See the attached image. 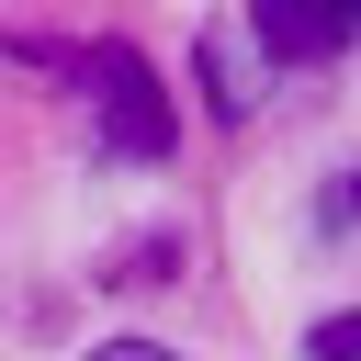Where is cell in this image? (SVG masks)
I'll return each mask as SVG.
<instances>
[{
    "instance_id": "cell-1",
    "label": "cell",
    "mask_w": 361,
    "mask_h": 361,
    "mask_svg": "<svg viewBox=\"0 0 361 361\" xmlns=\"http://www.w3.org/2000/svg\"><path fill=\"white\" fill-rule=\"evenodd\" d=\"M56 79H79V102H90V124L124 147V158H169L180 147V113H169V90H158V68L135 56V45H34Z\"/></svg>"
},
{
    "instance_id": "cell-2",
    "label": "cell",
    "mask_w": 361,
    "mask_h": 361,
    "mask_svg": "<svg viewBox=\"0 0 361 361\" xmlns=\"http://www.w3.org/2000/svg\"><path fill=\"white\" fill-rule=\"evenodd\" d=\"M248 23H259V45L282 68H316V56H338L361 34V0H248Z\"/></svg>"
},
{
    "instance_id": "cell-3",
    "label": "cell",
    "mask_w": 361,
    "mask_h": 361,
    "mask_svg": "<svg viewBox=\"0 0 361 361\" xmlns=\"http://www.w3.org/2000/svg\"><path fill=\"white\" fill-rule=\"evenodd\" d=\"M305 361H361V305L316 316V327H305Z\"/></svg>"
},
{
    "instance_id": "cell-4",
    "label": "cell",
    "mask_w": 361,
    "mask_h": 361,
    "mask_svg": "<svg viewBox=\"0 0 361 361\" xmlns=\"http://www.w3.org/2000/svg\"><path fill=\"white\" fill-rule=\"evenodd\" d=\"M79 361H180V350H158V338H102V350H79Z\"/></svg>"
},
{
    "instance_id": "cell-5",
    "label": "cell",
    "mask_w": 361,
    "mask_h": 361,
    "mask_svg": "<svg viewBox=\"0 0 361 361\" xmlns=\"http://www.w3.org/2000/svg\"><path fill=\"white\" fill-rule=\"evenodd\" d=\"M327 226H361V169H350V180L327 192Z\"/></svg>"
}]
</instances>
